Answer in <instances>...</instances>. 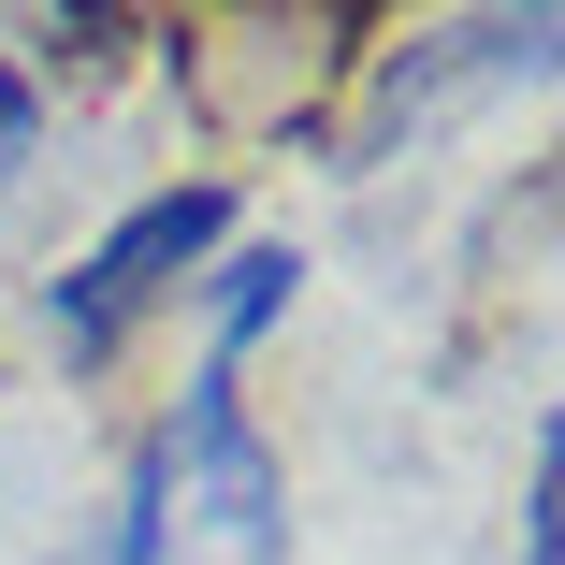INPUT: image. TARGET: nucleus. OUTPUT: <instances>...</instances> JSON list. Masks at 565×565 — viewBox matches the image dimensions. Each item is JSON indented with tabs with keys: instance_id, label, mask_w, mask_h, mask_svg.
I'll list each match as a JSON object with an SVG mask.
<instances>
[{
	"instance_id": "7ed1b4c3",
	"label": "nucleus",
	"mask_w": 565,
	"mask_h": 565,
	"mask_svg": "<svg viewBox=\"0 0 565 565\" xmlns=\"http://www.w3.org/2000/svg\"><path fill=\"white\" fill-rule=\"evenodd\" d=\"M290 276H305L290 247H217V349H203V377H233L262 333L290 319Z\"/></svg>"
},
{
	"instance_id": "f257e3e1",
	"label": "nucleus",
	"mask_w": 565,
	"mask_h": 565,
	"mask_svg": "<svg viewBox=\"0 0 565 565\" xmlns=\"http://www.w3.org/2000/svg\"><path fill=\"white\" fill-rule=\"evenodd\" d=\"M102 565H290V479H276V449H262L233 377H189L174 420L131 449Z\"/></svg>"
},
{
	"instance_id": "f03ea898",
	"label": "nucleus",
	"mask_w": 565,
	"mask_h": 565,
	"mask_svg": "<svg viewBox=\"0 0 565 565\" xmlns=\"http://www.w3.org/2000/svg\"><path fill=\"white\" fill-rule=\"evenodd\" d=\"M217 247H233V189H217V174L146 189L117 233H102V247L44 290V333H58L73 363H117V349H131V319H160L174 290H203V262H217Z\"/></svg>"
},
{
	"instance_id": "20e7f679",
	"label": "nucleus",
	"mask_w": 565,
	"mask_h": 565,
	"mask_svg": "<svg viewBox=\"0 0 565 565\" xmlns=\"http://www.w3.org/2000/svg\"><path fill=\"white\" fill-rule=\"evenodd\" d=\"M522 565H565V420H536V465H522Z\"/></svg>"
},
{
	"instance_id": "39448f33",
	"label": "nucleus",
	"mask_w": 565,
	"mask_h": 565,
	"mask_svg": "<svg viewBox=\"0 0 565 565\" xmlns=\"http://www.w3.org/2000/svg\"><path fill=\"white\" fill-rule=\"evenodd\" d=\"M30 146H44V87H30V73H15V58H0V174H15V160H30Z\"/></svg>"
}]
</instances>
